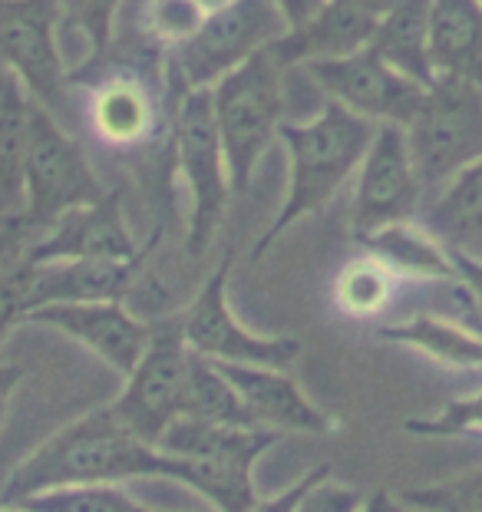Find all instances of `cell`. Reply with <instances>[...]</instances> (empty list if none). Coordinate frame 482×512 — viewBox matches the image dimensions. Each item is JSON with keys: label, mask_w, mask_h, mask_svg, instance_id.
<instances>
[{"label": "cell", "mask_w": 482, "mask_h": 512, "mask_svg": "<svg viewBox=\"0 0 482 512\" xmlns=\"http://www.w3.org/2000/svg\"><path fill=\"white\" fill-rule=\"evenodd\" d=\"M90 123L103 146H139L156 129V100H152L149 86L136 80L133 73L106 76L93 86Z\"/></svg>", "instance_id": "44dd1931"}, {"label": "cell", "mask_w": 482, "mask_h": 512, "mask_svg": "<svg viewBox=\"0 0 482 512\" xmlns=\"http://www.w3.org/2000/svg\"><path fill=\"white\" fill-rule=\"evenodd\" d=\"M222 374L232 380L248 417L261 430L275 433H331L337 420L324 413L304 394L301 384L281 367L258 364H218Z\"/></svg>", "instance_id": "2e32d148"}, {"label": "cell", "mask_w": 482, "mask_h": 512, "mask_svg": "<svg viewBox=\"0 0 482 512\" xmlns=\"http://www.w3.org/2000/svg\"><path fill=\"white\" fill-rule=\"evenodd\" d=\"M400 512H423V509H410V506H403Z\"/></svg>", "instance_id": "bcb514c9"}, {"label": "cell", "mask_w": 482, "mask_h": 512, "mask_svg": "<svg viewBox=\"0 0 482 512\" xmlns=\"http://www.w3.org/2000/svg\"><path fill=\"white\" fill-rule=\"evenodd\" d=\"M430 60L436 80H466L482 90V4L479 0H433Z\"/></svg>", "instance_id": "ac0fdd59"}, {"label": "cell", "mask_w": 482, "mask_h": 512, "mask_svg": "<svg viewBox=\"0 0 482 512\" xmlns=\"http://www.w3.org/2000/svg\"><path fill=\"white\" fill-rule=\"evenodd\" d=\"M0 512H34V509H24V506H4V503H0Z\"/></svg>", "instance_id": "ee69618b"}, {"label": "cell", "mask_w": 482, "mask_h": 512, "mask_svg": "<svg viewBox=\"0 0 482 512\" xmlns=\"http://www.w3.org/2000/svg\"><path fill=\"white\" fill-rule=\"evenodd\" d=\"M30 242H34V238L24 232V225H20L17 215L14 219H0V275L27 255Z\"/></svg>", "instance_id": "d590c367"}, {"label": "cell", "mask_w": 482, "mask_h": 512, "mask_svg": "<svg viewBox=\"0 0 482 512\" xmlns=\"http://www.w3.org/2000/svg\"><path fill=\"white\" fill-rule=\"evenodd\" d=\"M172 479L179 476V463L159 446L142 440L129 423L119 417L113 403L93 407L76 417L63 430L43 440L34 453H27L10 470L0 503L14 506L20 499L50 493L67 486H123L126 479Z\"/></svg>", "instance_id": "6da1fadb"}, {"label": "cell", "mask_w": 482, "mask_h": 512, "mask_svg": "<svg viewBox=\"0 0 482 512\" xmlns=\"http://www.w3.org/2000/svg\"><path fill=\"white\" fill-rule=\"evenodd\" d=\"M377 17H367L360 10L341 4V0H327L317 14L301 27H291L281 40H275L284 63H311V60H337L350 53L364 50L374 37Z\"/></svg>", "instance_id": "ffe728a7"}, {"label": "cell", "mask_w": 482, "mask_h": 512, "mask_svg": "<svg viewBox=\"0 0 482 512\" xmlns=\"http://www.w3.org/2000/svg\"><path fill=\"white\" fill-rule=\"evenodd\" d=\"M367 503V493H360L354 486L334 483L331 476H324L321 483H314L308 493L298 499L294 512H357Z\"/></svg>", "instance_id": "836d02e7"}, {"label": "cell", "mask_w": 482, "mask_h": 512, "mask_svg": "<svg viewBox=\"0 0 482 512\" xmlns=\"http://www.w3.org/2000/svg\"><path fill=\"white\" fill-rule=\"evenodd\" d=\"M278 136L288 149L291 179L275 222L258 235L251 248V261H258L278 238L304 215L324 209L334 192L354 176L364 162L370 143L377 136V123L344 110L341 103L327 100L324 110L308 123H281Z\"/></svg>", "instance_id": "7a4b0ae2"}, {"label": "cell", "mask_w": 482, "mask_h": 512, "mask_svg": "<svg viewBox=\"0 0 482 512\" xmlns=\"http://www.w3.org/2000/svg\"><path fill=\"white\" fill-rule=\"evenodd\" d=\"M4 420H7V400H0V430H4Z\"/></svg>", "instance_id": "f6af8a7d"}, {"label": "cell", "mask_w": 482, "mask_h": 512, "mask_svg": "<svg viewBox=\"0 0 482 512\" xmlns=\"http://www.w3.org/2000/svg\"><path fill=\"white\" fill-rule=\"evenodd\" d=\"M14 506L34 512H159L142 506L123 486H67L20 499Z\"/></svg>", "instance_id": "83f0119b"}, {"label": "cell", "mask_w": 482, "mask_h": 512, "mask_svg": "<svg viewBox=\"0 0 482 512\" xmlns=\"http://www.w3.org/2000/svg\"><path fill=\"white\" fill-rule=\"evenodd\" d=\"M284 70L288 63L275 43L251 53L245 63L228 70L212 90V110L218 123V136L225 146L228 179L235 192H245L255 172L261 152L278 136L284 123Z\"/></svg>", "instance_id": "277c9868"}, {"label": "cell", "mask_w": 482, "mask_h": 512, "mask_svg": "<svg viewBox=\"0 0 482 512\" xmlns=\"http://www.w3.org/2000/svg\"><path fill=\"white\" fill-rule=\"evenodd\" d=\"M27 318V261L20 258L0 275V344Z\"/></svg>", "instance_id": "d6a6232c"}, {"label": "cell", "mask_w": 482, "mask_h": 512, "mask_svg": "<svg viewBox=\"0 0 482 512\" xmlns=\"http://www.w3.org/2000/svg\"><path fill=\"white\" fill-rule=\"evenodd\" d=\"M199 4L208 10V14H215V10H222V7H228L232 0H199Z\"/></svg>", "instance_id": "b9f144b4"}, {"label": "cell", "mask_w": 482, "mask_h": 512, "mask_svg": "<svg viewBox=\"0 0 482 512\" xmlns=\"http://www.w3.org/2000/svg\"><path fill=\"white\" fill-rule=\"evenodd\" d=\"M400 509H403L400 499L390 496V493H383V489H380V493H370L367 503L360 506L357 512H400Z\"/></svg>", "instance_id": "f35d334b"}, {"label": "cell", "mask_w": 482, "mask_h": 512, "mask_svg": "<svg viewBox=\"0 0 482 512\" xmlns=\"http://www.w3.org/2000/svg\"><path fill=\"white\" fill-rule=\"evenodd\" d=\"M175 162L192 195L185 248L192 258H202L222 225L228 195H232L225 146L212 110V90H182L179 110H175Z\"/></svg>", "instance_id": "52a82bcc"}, {"label": "cell", "mask_w": 482, "mask_h": 512, "mask_svg": "<svg viewBox=\"0 0 482 512\" xmlns=\"http://www.w3.org/2000/svg\"><path fill=\"white\" fill-rule=\"evenodd\" d=\"M324 476H331V463H317L314 470L308 473H301L288 489H281L278 496H271V499H261V503L255 509H248V512H294V506H298V499L308 493V489L314 483H321Z\"/></svg>", "instance_id": "e575fe53"}, {"label": "cell", "mask_w": 482, "mask_h": 512, "mask_svg": "<svg viewBox=\"0 0 482 512\" xmlns=\"http://www.w3.org/2000/svg\"><path fill=\"white\" fill-rule=\"evenodd\" d=\"M397 281H400L397 271H393L387 261H380L377 255L367 252L360 258H350L334 278V288H331L334 308L357 321L377 318V314L390 308Z\"/></svg>", "instance_id": "484cf974"}, {"label": "cell", "mask_w": 482, "mask_h": 512, "mask_svg": "<svg viewBox=\"0 0 482 512\" xmlns=\"http://www.w3.org/2000/svg\"><path fill=\"white\" fill-rule=\"evenodd\" d=\"M208 10L199 0H149L146 4V30L152 40L182 47L202 30Z\"/></svg>", "instance_id": "4dcf8cb0"}, {"label": "cell", "mask_w": 482, "mask_h": 512, "mask_svg": "<svg viewBox=\"0 0 482 512\" xmlns=\"http://www.w3.org/2000/svg\"><path fill=\"white\" fill-rule=\"evenodd\" d=\"M449 255H453V252H449ZM453 265H456V275H459V281H466V285L473 288L476 301L482 304V261L463 258V255H453Z\"/></svg>", "instance_id": "74e56055"}, {"label": "cell", "mask_w": 482, "mask_h": 512, "mask_svg": "<svg viewBox=\"0 0 482 512\" xmlns=\"http://www.w3.org/2000/svg\"><path fill=\"white\" fill-rule=\"evenodd\" d=\"M182 417L199 423H222V427H255L232 380L222 374V367L195 351L189 361V387H185Z\"/></svg>", "instance_id": "4316f807"}, {"label": "cell", "mask_w": 482, "mask_h": 512, "mask_svg": "<svg viewBox=\"0 0 482 512\" xmlns=\"http://www.w3.org/2000/svg\"><path fill=\"white\" fill-rule=\"evenodd\" d=\"M228 271H232V258H225L202 281L189 308L179 311L182 337L189 351L215 364H258L291 370L301 354V341L288 334H255L245 328L228 304Z\"/></svg>", "instance_id": "ba28073f"}, {"label": "cell", "mask_w": 482, "mask_h": 512, "mask_svg": "<svg viewBox=\"0 0 482 512\" xmlns=\"http://www.w3.org/2000/svg\"><path fill=\"white\" fill-rule=\"evenodd\" d=\"M370 255L397 271V278H459L449 248L413 222L390 225L360 242Z\"/></svg>", "instance_id": "cb8c5ba5"}, {"label": "cell", "mask_w": 482, "mask_h": 512, "mask_svg": "<svg viewBox=\"0 0 482 512\" xmlns=\"http://www.w3.org/2000/svg\"><path fill=\"white\" fill-rule=\"evenodd\" d=\"M403 133L426 202L482 159V90L466 80H436Z\"/></svg>", "instance_id": "8992f818"}, {"label": "cell", "mask_w": 482, "mask_h": 512, "mask_svg": "<svg viewBox=\"0 0 482 512\" xmlns=\"http://www.w3.org/2000/svg\"><path fill=\"white\" fill-rule=\"evenodd\" d=\"M410 433L420 437H456V433H482V394L453 400L430 420H407Z\"/></svg>", "instance_id": "1f68e13d"}, {"label": "cell", "mask_w": 482, "mask_h": 512, "mask_svg": "<svg viewBox=\"0 0 482 512\" xmlns=\"http://www.w3.org/2000/svg\"><path fill=\"white\" fill-rule=\"evenodd\" d=\"M24 324H43V328L73 337L123 380L133 374L152 341V321H142L123 301L47 304V308L30 311Z\"/></svg>", "instance_id": "5bb4252c"}, {"label": "cell", "mask_w": 482, "mask_h": 512, "mask_svg": "<svg viewBox=\"0 0 482 512\" xmlns=\"http://www.w3.org/2000/svg\"><path fill=\"white\" fill-rule=\"evenodd\" d=\"M423 228L453 255L482 261V159L423 202Z\"/></svg>", "instance_id": "d6986e66"}, {"label": "cell", "mask_w": 482, "mask_h": 512, "mask_svg": "<svg viewBox=\"0 0 482 512\" xmlns=\"http://www.w3.org/2000/svg\"><path fill=\"white\" fill-rule=\"evenodd\" d=\"M288 34L275 0H232L228 7L208 14L202 30L189 43L175 47V70L185 90H208L228 70L245 63L268 43Z\"/></svg>", "instance_id": "8fae6325"}, {"label": "cell", "mask_w": 482, "mask_h": 512, "mask_svg": "<svg viewBox=\"0 0 482 512\" xmlns=\"http://www.w3.org/2000/svg\"><path fill=\"white\" fill-rule=\"evenodd\" d=\"M479 4H482V0H479Z\"/></svg>", "instance_id": "7dc6e473"}, {"label": "cell", "mask_w": 482, "mask_h": 512, "mask_svg": "<svg viewBox=\"0 0 482 512\" xmlns=\"http://www.w3.org/2000/svg\"><path fill=\"white\" fill-rule=\"evenodd\" d=\"M123 0H60V14L86 40V67H100L113 43V20Z\"/></svg>", "instance_id": "f1b7e54d"}, {"label": "cell", "mask_w": 482, "mask_h": 512, "mask_svg": "<svg viewBox=\"0 0 482 512\" xmlns=\"http://www.w3.org/2000/svg\"><path fill=\"white\" fill-rule=\"evenodd\" d=\"M423 209V189L416 179L407 133L403 126L380 123L364 162L357 169L354 205H350V235L367 242L390 225L413 222Z\"/></svg>", "instance_id": "7c38bea8"}, {"label": "cell", "mask_w": 482, "mask_h": 512, "mask_svg": "<svg viewBox=\"0 0 482 512\" xmlns=\"http://www.w3.org/2000/svg\"><path fill=\"white\" fill-rule=\"evenodd\" d=\"M17 384H20V370L14 364H0V400H10Z\"/></svg>", "instance_id": "60d3db41"}, {"label": "cell", "mask_w": 482, "mask_h": 512, "mask_svg": "<svg viewBox=\"0 0 482 512\" xmlns=\"http://www.w3.org/2000/svg\"><path fill=\"white\" fill-rule=\"evenodd\" d=\"M106 195L103 182L86 159L83 146L30 100L27 110V143H24V205L20 225L30 238H40L63 215L83 205L100 202Z\"/></svg>", "instance_id": "5b68a950"}, {"label": "cell", "mask_w": 482, "mask_h": 512, "mask_svg": "<svg viewBox=\"0 0 482 512\" xmlns=\"http://www.w3.org/2000/svg\"><path fill=\"white\" fill-rule=\"evenodd\" d=\"M278 437L281 433L261 427H222L182 417L162 433L159 450L179 463L175 483L205 496L215 512H248L261 503L255 463Z\"/></svg>", "instance_id": "3957f363"}, {"label": "cell", "mask_w": 482, "mask_h": 512, "mask_svg": "<svg viewBox=\"0 0 482 512\" xmlns=\"http://www.w3.org/2000/svg\"><path fill=\"white\" fill-rule=\"evenodd\" d=\"M60 0H0V63L40 110H70V80L57 47Z\"/></svg>", "instance_id": "30bf717a"}, {"label": "cell", "mask_w": 482, "mask_h": 512, "mask_svg": "<svg viewBox=\"0 0 482 512\" xmlns=\"http://www.w3.org/2000/svg\"><path fill=\"white\" fill-rule=\"evenodd\" d=\"M30 96L17 80L0 93V219H14L24 205V143Z\"/></svg>", "instance_id": "d4e9b609"}, {"label": "cell", "mask_w": 482, "mask_h": 512, "mask_svg": "<svg viewBox=\"0 0 482 512\" xmlns=\"http://www.w3.org/2000/svg\"><path fill=\"white\" fill-rule=\"evenodd\" d=\"M149 255L136 261H27V314L47 304L123 301L136 285ZM27 321V318H24Z\"/></svg>", "instance_id": "e0dca14e"}, {"label": "cell", "mask_w": 482, "mask_h": 512, "mask_svg": "<svg viewBox=\"0 0 482 512\" xmlns=\"http://www.w3.org/2000/svg\"><path fill=\"white\" fill-rule=\"evenodd\" d=\"M430 4L433 0H400L377 20L374 37L367 43L383 63H390L393 70L410 76L426 90L436 83L430 60Z\"/></svg>", "instance_id": "7402d4cb"}, {"label": "cell", "mask_w": 482, "mask_h": 512, "mask_svg": "<svg viewBox=\"0 0 482 512\" xmlns=\"http://www.w3.org/2000/svg\"><path fill=\"white\" fill-rule=\"evenodd\" d=\"M397 499L403 506L423 512H482V466L436 486L403 489Z\"/></svg>", "instance_id": "f546056e"}, {"label": "cell", "mask_w": 482, "mask_h": 512, "mask_svg": "<svg viewBox=\"0 0 482 512\" xmlns=\"http://www.w3.org/2000/svg\"><path fill=\"white\" fill-rule=\"evenodd\" d=\"M304 70L327 93V100L341 103L344 110L377 126H407L426 96V86L393 70L370 47L337 60H311L304 63Z\"/></svg>", "instance_id": "4fadbf2b"}, {"label": "cell", "mask_w": 482, "mask_h": 512, "mask_svg": "<svg viewBox=\"0 0 482 512\" xmlns=\"http://www.w3.org/2000/svg\"><path fill=\"white\" fill-rule=\"evenodd\" d=\"M341 4H347V7H354V10H360V14H367V17H383L387 10H393L400 4V0H341Z\"/></svg>", "instance_id": "ab89813d"}, {"label": "cell", "mask_w": 482, "mask_h": 512, "mask_svg": "<svg viewBox=\"0 0 482 512\" xmlns=\"http://www.w3.org/2000/svg\"><path fill=\"white\" fill-rule=\"evenodd\" d=\"M159 238L152 235L149 245H139L133 228L126 225L123 195L106 192L100 202L83 205V209L67 212L57 225H50L40 238L27 248V261L43 265V261H136L156 248Z\"/></svg>", "instance_id": "9a60e30c"}, {"label": "cell", "mask_w": 482, "mask_h": 512, "mask_svg": "<svg viewBox=\"0 0 482 512\" xmlns=\"http://www.w3.org/2000/svg\"><path fill=\"white\" fill-rule=\"evenodd\" d=\"M10 83H14V76H10V70L4 67V63H0V93H4Z\"/></svg>", "instance_id": "7bdbcfd3"}, {"label": "cell", "mask_w": 482, "mask_h": 512, "mask_svg": "<svg viewBox=\"0 0 482 512\" xmlns=\"http://www.w3.org/2000/svg\"><path fill=\"white\" fill-rule=\"evenodd\" d=\"M189 361L192 351L182 337L179 314H166V318L152 321V341L146 354L139 357L133 374L123 380V390L113 400L119 417L152 446H159L162 433L175 420H182Z\"/></svg>", "instance_id": "9c48e42d"}, {"label": "cell", "mask_w": 482, "mask_h": 512, "mask_svg": "<svg viewBox=\"0 0 482 512\" xmlns=\"http://www.w3.org/2000/svg\"><path fill=\"white\" fill-rule=\"evenodd\" d=\"M383 341L407 344L413 351H423L426 357L440 361L446 367L459 370H479L482 367V337L456 321L436 318V314H413L410 321L383 324L377 328Z\"/></svg>", "instance_id": "603a6c76"}, {"label": "cell", "mask_w": 482, "mask_h": 512, "mask_svg": "<svg viewBox=\"0 0 482 512\" xmlns=\"http://www.w3.org/2000/svg\"><path fill=\"white\" fill-rule=\"evenodd\" d=\"M275 7L281 10L284 24H288V30H291V27L308 24L317 10L327 7V0H275Z\"/></svg>", "instance_id": "8d00e7d4"}]
</instances>
